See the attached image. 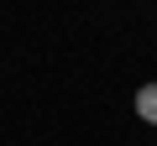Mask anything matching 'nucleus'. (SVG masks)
<instances>
[{
    "mask_svg": "<svg viewBox=\"0 0 157 146\" xmlns=\"http://www.w3.org/2000/svg\"><path fill=\"white\" fill-rule=\"evenodd\" d=\"M136 115H141L147 125H157V84H141V89H136Z\"/></svg>",
    "mask_w": 157,
    "mask_h": 146,
    "instance_id": "1",
    "label": "nucleus"
}]
</instances>
